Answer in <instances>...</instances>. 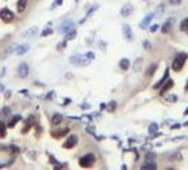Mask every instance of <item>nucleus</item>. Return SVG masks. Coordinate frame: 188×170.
<instances>
[{
  "label": "nucleus",
  "instance_id": "nucleus-25",
  "mask_svg": "<svg viewBox=\"0 0 188 170\" xmlns=\"http://www.w3.org/2000/svg\"><path fill=\"white\" fill-rule=\"evenodd\" d=\"M50 34H52V29L51 28H47V29H45L42 32V37H47V36H50Z\"/></svg>",
  "mask_w": 188,
  "mask_h": 170
},
{
  "label": "nucleus",
  "instance_id": "nucleus-7",
  "mask_svg": "<svg viewBox=\"0 0 188 170\" xmlns=\"http://www.w3.org/2000/svg\"><path fill=\"white\" fill-rule=\"evenodd\" d=\"M28 75H29V67H28V64H26V63H21L20 67H19V76L25 78V77H28Z\"/></svg>",
  "mask_w": 188,
  "mask_h": 170
},
{
  "label": "nucleus",
  "instance_id": "nucleus-24",
  "mask_svg": "<svg viewBox=\"0 0 188 170\" xmlns=\"http://www.w3.org/2000/svg\"><path fill=\"white\" fill-rule=\"evenodd\" d=\"M156 69H157V64H152L150 67H149V69L146 71V75H148V76H152L153 73L156 72Z\"/></svg>",
  "mask_w": 188,
  "mask_h": 170
},
{
  "label": "nucleus",
  "instance_id": "nucleus-13",
  "mask_svg": "<svg viewBox=\"0 0 188 170\" xmlns=\"http://www.w3.org/2000/svg\"><path fill=\"white\" fill-rule=\"evenodd\" d=\"M153 17H154V13H150V15H148V16L145 17V19H144V21H142V23L140 24V26H141L142 29H144V28H146V26L150 24V21H152V19H153Z\"/></svg>",
  "mask_w": 188,
  "mask_h": 170
},
{
  "label": "nucleus",
  "instance_id": "nucleus-23",
  "mask_svg": "<svg viewBox=\"0 0 188 170\" xmlns=\"http://www.w3.org/2000/svg\"><path fill=\"white\" fill-rule=\"evenodd\" d=\"M19 120H21V116H20V115H16V116L13 118V119L9 122V123H8V127H9V128H13V127H15V126H16V123H17V122H19Z\"/></svg>",
  "mask_w": 188,
  "mask_h": 170
},
{
  "label": "nucleus",
  "instance_id": "nucleus-1",
  "mask_svg": "<svg viewBox=\"0 0 188 170\" xmlns=\"http://www.w3.org/2000/svg\"><path fill=\"white\" fill-rule=\"evenodd\" d=\"M188 59V54L187 52H180V54H178L175 56V59H174L173 62V69L175 72H179L180 69L183 68V65L186 64V60Z\"/></svg>",
  "mask_w": 188,
  "mask_h": 170
},
{
  "label": "nucleus",
  "instance_id": "nucleus-20",
  "mask_svg": "<svg viewBox=\"0 0 188 170\" xmlns=\"http://www.w3.org/2000/svg\"><path fill=\"white\" fill-rule=\"evenodd\" d=\"M119 65H120V68L123 69V71H127V69L129 68V60L128 59H121Z\"/></svg>",
  "mask_w": 188,
  "mask_h": 170
},
{
  "label": "nucleus",
  "instance_id": "nucleus-22",
  "mask_svg": "<svg viewBox=\"0 0 188 170\" xmlns=\"http://www.w3.org/2000/svg\"><path fill=\"white\" fill-rule=\"evenodd\" d=\"M180 30H182V32H184V33H188V17L182 21V24H180Z\"/></svg>",
  "mask_w": 188,
  "mask_h": 170
},
{
  "label": "nucleus",
  "instance_id": "nucleus-8",
  "mask_svg": "<svg viewBox=\"0 0 188 170\" xmlns=\"http://www.w3.org/2000/svg\"><path fill=\"white\" fill-rule=\"evenodd\" d=\"M169 75H170V72H169V68H167V69H166V72H165V75H163V77L161 78V80H159L158 82H157V84H156L154 86H153V88H154V89L161 88V86H162V85L165 84V82H166V80L169 78Z\"/></svg>",
  "mask_w": 188,
  "mask_h": 170
},
{
  "label": "nucleus",
  "instance_id": "nucleus-28",
  "mask_svg": "<svg viewBox=\"0 0 188 170\" xmlns=\"http://www.w3.org/2000/svg\"><path fill=\"white\" fill-rule=\"evenodd\" d=\"M9 114H11V109H9V107H7V106H5V107H3V115H5V116H7V115H9Z\"/></svg>",
  "mask_w": 188,
  "mask_h": 170
},
{
  "label": "nucleus",
  "instance_id": "nucleus-35",
  "mask_svg": "<svg viewBox=\"0 0 188 170\" xmlns=\"http://www.w3.org/2000/svg\"><path fill=\"white\" fill-rule=\"evenodd\" d=\"M144 47H145V49H150V45H149V42H144Z\"/></svg>",
  "mask_w": 188,
  "mask_h": 170
},
{
  "label": "nucleus",
  "instance_id": "nucleus-3",
  "mask_svg": "<svg viewBox=\"0 0 188 170\" xmlns=\"http://www.w3.org/2000/svg\"><path fill=\"white\" fill-rule=\"evenodd\" d=\"M0 17H2V20L4 23H12V21L15 20V15H13L8 8H3V9L0 11Z\"/></svg>",
  "mask_w": 188,
  "mask_h": 170
},
{
  "label": "nucleus",
  "instance_id": "nucleus-30",
  "mask_svg": "<svg viewBox=\"0 0 188 170\" xmlns=\"http://www.w3.org/2000/svg\"><path fill=\"white\" fill-rule=\"evenodd\" d=\"M111 105H110V107H108V110H110V111H114V110H115V109H116V103L115 102H110Z\"/></svg>",
  "mask_w": 188,
  "mask_h": 170
},
{
  "label": "nucleus",
  "instance_id": "nucleus-18",
  "mask_svg": "<svg viewBox=\"0 0 188 170\" xmlns=\"http://www.w3.org/2000/svg\"><path fill=\"white\" fill-rule=\"evenodd\" d=\"M141 169L142 170H145V169H153V170H156L157 169V165H156V162H153V161H146V162L141 166Z\"/></svg>",
  "mask_w": 188,
  "mask_h": 170
},
{
  "label": "nucleus",
  "instance_id": "nucleus-34",
  "mask_svg": "<svg viewBox=\"0 0 188 170\" xmlns=\"http://www.w3.org/2000/svg\"><path fill=\"white\" fill-rule=\"evenodd\" d=\"M62 3H63V0H56L55 4H54V5H52V8H54L55 5H60V4H62Z\"/></svg>",
  "mask_w": 188,
  "mask_h": 170
},
{
  "label": "nucleus",
  "instance_id": "nucleus-12",
  "mask_svg": "<svg viewBox=\"0 0 188 170\" xmlns=\"http://www.w3.org/2000/svg\"><path fill=\"white\" fill-rule=\"evenodd\" d=\"M68 132H69V128L65 127V128L60 130V131H55V132H52V131H51V135H52L54 137H60V136H64V135L68 134Z\"/></svg>",
  "mask_w": 188,
  "mask_h": 170
},
{
  "label": "nucleus",
  "instance_id": "nucleus-16",
  "mask_svg": "<svg viewBox=\"0 0 188 170\" xmlns=\"http://www.w3.org/2000/svg\"><path fill=\"white\" fill-rule=\"evenodd\" d=\"M37 33H38V28H37V26H33V28H29L28 29V32H25L24 36L25 37H34Z\"/></svg>",
  "mask_w": 188,
  "mask_h": 170
},
{
  "label": "nucleus",
  "instance_id": "nucleus-36",
  "mask_svg": "<svg viewBox=\"0 0 188 170\" xmlns=\"http://www.w3.org/2000/svg\"><path fill=\"white\" fill-rule=\"evenodd\" d=\"M184 89H186V92H188V81H187V85H186V88H184Z\"/></svg>",
  "mask_w": 188,
  "mask_h": 170
},
{
  "label": "nucleus",
  "instance_id": "nucleus-14",
  "mask_svg": "<svg viewBox=\"0 0 188 170\" xmlns=\"http://www.w3.org/2000/svg\"><path fill=\"white\" fill-rule=\"evenodd\" d=\"M26 5H28V0H19V3H17V11L20 13L24 12Z\"/></svg>",
  "mask_w": 188,
  "mask_h": 170
},
{
  "label": "nucleus",
  "instance_id": "nucleus-32",
  "mask_svg": "<svg viewBox=\"0 0 188 170\" xmlns=\"http://www.w3.org/2000/svg\"><path fill=\"white\" fill-rule=\"evenodd\" d=\"M170 4H174V5H176V4H180V0H169Z\"/></svg>",
  "mask_w": 188,
  "mask_h": 170
},
{
  "label": "nucleus",
  "instance_id": "nucleus-10",
  "mask_svg": "<svg viewBox=\"0 0 188 170\" xmlns=\"http://www.w3.org/2000/svg\"><path fill=\"white\" fill-rule=\"evenodd\" d=\"M173 86H174V81L173 80H169L167 81V84H166V82H165V86H163V88L162 89H161V95H165L166 94V92H169L170 89H171L173 88Z\"/></svg>",
  "mask_w": 188,
  "mask_h": 170
},
{
  "label": "nucleus",
  "instance_id": "nucleus-15",
  "mask_svg": "<svg viewBox=\"0 0 188 170\" xmlns=\"http://www.w3.org/2000/svg\"><path fill=\"white\" fill-rule=\"evenodd\" d=\"M29 50V46L28 45H22V46H19V47H16V54L17 55H24L26 54V51Z\"/></svg>",
  "mask_w": 188,
  "mask_h": 170
},
{
  "label": "nucleus",
  "instance_id": "nucleus-19",
  "mask_svg": "<svg viewBox=\"0 0 188 170\" xmlns=\"http://www.w3.org/2000/svg\"><path fill=\"white\" fill-rule=\"evenodd\" d=\"M173 20L174 19H170L167 23H166L163 26H162V33H169L170 30H171V25H173Z\"/></svg>",
  "mask_w": 188,
  "mask_h": 170
},
{
  "label": "nucleus",
  "instance_id": "nucleus-29",
  "mask_svg": "<svg viewBox=\"0 0 188 170\" xmlns=\"http://www.w3.org/2000/svg\"><path fill=\"white\" fill-rule=\"evenodd\" d=\"M141 62H142V59H138V60H137V65L135 64V71H138V69H140V65H141Z\"/></svg>",
  "mask_w": 188,
  "mask_h": 170
},
{
  "label": "nucleus",
  "instance_id": "nucleus-5",
  "mask_svg": "<svg viewBox=\"0 0 188 170\" xmlns=\"http://www.w3.org/2000/svg\"><path fill=\"white\" fill-rule=\"evenodd\" d=\"M77 141H78V139H77L76 135H71V136L65 140V143L63 144V147L65 148V149H72V148L77 144Z\"/></svg>",
  "mask_w": 188,
  "mask_h": 170
},
{
  "label": "nucleus",
  "instance_id": "nucleus-2",
  "mask_svg": "<svg viewBox=\"0 0 188 170\" xmlns=\"http://www.w3.org/2000/svg\"><path fill=\"white\" fill-rule=\"evenodd\" d=\"M94 161H95V156L93 153H88L84 157H81L80 161H78V164H80L81 168H90L91 165L94 164Z\"/></svg>",
  "mask_w": 188,
  "mask_h": 170
},
{
  "label": "nucleus",
  "instance_id": "nucleus-4",
  "mask_svg": "<svg viewBox=\"0 0 188 170\" xmlns=\"http://www.w3.org/2000/svg\"><path fill=\"white\" fill-rule=\"evenodd\" d=\"M73 29H75V24H73V21H71V20L64 21V23H63L62 25H60V28H59L60 33H64V34H67V33H69V32H72Z\"/></svg>",
  "mask_w": 188,
  "mask_h": 170
},
{
  "label": "nucleus",
  "instance_id": "nucleus-37",
  "mask_svg": "<svg viewBox=\"0 0 188 170\" xmlns=\"http://www.w3.org/2000/svg\"><path fill=\"white\" fill-rule=\"evenodd\" d=\"M184 115H188V109H187V110L184 111Z\"/></svg>",
  "mask_w": 188,
  "mask_h": 170
},
{
  "label": "nucleus",
  "instance_id": "nucleus-27",
  "mask_svg": "<svg viewBox=\"0 0 188 170\" xmlns=\"http://www.w3.org/2000/svg\"><path fill=\"white\" fill-rule=\"evenodd\" d=\"M0 127H2V137H5L7 135V130H5V123H0Z\"/></svg>",
  "mask_w": 188,
  "mask_h": 170
},
{
  "label": "nucleus",
  "instance_id": "nucleus-26",
  "mask_svg": "<svg viewBox=\"0 0 188 170\" xmlns=\"http://www.w3.org/2000/svg\"><path fill=\"white\" fill-rule=\"evenodd\" d=\"M157 130H158V126H157V124H150L149 126V130H148V131H149V134H154Z\"/></svg>",
  "mask_w": 188,
  "mask_h": 170
},
{
  "label": "nucleus",
  "instance_id": "nucleus-9",
  "mask_svg": "<svg viewBox=\"0 0 188 170\" xmlns=\"http://www.w3.org/2000/svg\"><path fill=\"white\" fill-rule=\"evenodd\" d=\"M123 30H124V36H125V39H128V41H132V30H131V26L129 25H124L123 26Z\"/></svg>",
  "mask_w": 188,
  "mask_h": 170
},
{
  "label": "nucleus",
  "instance_id": "nucleus-21",
  "mask_svg": "<svg viewBox=\"0 0 188 170\" xmlns=\"http://www.w3.org/2000/svg\"><path fill=\"white\" fill-rule=\"evenodd\" d=\"M76 36H77V32H76L75 29H73L72 32H69V33H67V34H65V38H64V41H71V39H73V38H75Z\"/></svg>",
  "mask_w": 188,
  "mask_h": 170
},
{
  "label": "nucleus",
  "instance_id": "nucleus-11",
  "mask_svg": "<svg viewBox=\"0 0 188 170\" xmlns=\"http://www.w3.org/2000/svg\"><path fill=\"white\" fill-rule=\"evenodd\" d=\"M63 122V115H60V114H54V116H52V119H51V124L52 126H58L60 124Z\"/></svg>",
  "mask_w": 188,
  "mask_h": 170
},
{
  "label": "nucleus",
  "instance_id": "nucleus-31",
  "mask_svg": "<svg viewBox=\"0 0 188 170\" xmlns=\"http://www.w3.org/2000/svg\"><path fill=\"white\" fill-rule=\"evenodd\" d=\"M153 158H154V154L153 153H149L146 156V161H153Z\"/></svg>",
  "mask_w": 188,
  "mask_h": 170
},
{
  "label": "nucleus",
  "instance_id": "nucleus-6",
  "mask_svg": "<svg viewBox=\"0 0 188 170\" xmlns=\"http://www.w3.org/2000/svg\"><path fill=\"white\" fill-rule=\"evenodd\" d=\"M132 12H133V7H132V4H129V3H127L125 5L121 8V11H120V13H121V16H123V17L131 16V15H132Z\"/></svg>",
  "mask_w": 188,
  "mask_h": 170
},
{
  "label": "nucleus",
  "instance_id": "nucleus-17",
  "mask_svg": "<svg viewBox=\"0 0 188 170\" xmlns=\"http://www.w3.org/2000/svg\"><path fill=\"white\" fill-rule=\"evenodd\" d=\"M25 124H26V127L22 130V132H28L29 128H30V127H32V126L34 124V116H29V118H28V120L25 122Z\"/></svg>",
  "mask_w": 188,
  "mask_h": 170
},
{
  "label": "nucleus",
  "instance_id": "nucleus-33",
  "mask_svg": "<svg viewBox=\"0 0 188 170\" xmlns=\"http://www.w3.org/2000/svg\"><path fill=\"white\" fill-rule=\"evenodd\" d=\"M158 28H159L158 24H157V25H153L152 28H150V32H156V30H158Z\"/></svg>",
  "mask_w": 188,
  "mask_h": 170
}]
</instances>
